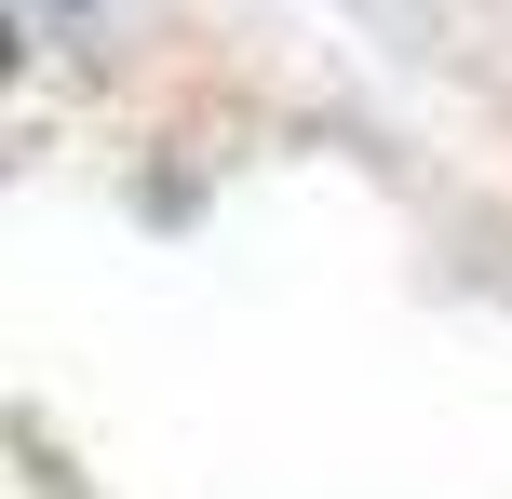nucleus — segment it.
Instances as JSON below:
<instances>
[{
	"label": "nucleus",
	"instance_id": "nucleus-1",
	"mask_svg": "<svg viewBox=\"0 0 512 499\" xmlns=\"http://www.w3.org/2000/svg\"><path fill=\"white\" fill-rule=\"evenodd\" d=\"M68 14H81V0H68Z\"/></svg>",
	"mask_w": 512,
	"mask_h": 499
}]
</instances>
